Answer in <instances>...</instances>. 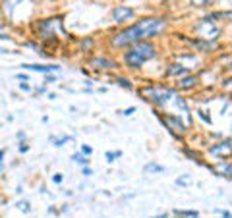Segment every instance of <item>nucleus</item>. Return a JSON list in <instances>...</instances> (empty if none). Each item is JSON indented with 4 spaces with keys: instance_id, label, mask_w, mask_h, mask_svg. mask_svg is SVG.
Listing matches in <instances>:
<instances>
[{
    "instance_id": "1",
    "label": "nucleus",
    "mask_w": 232,
    "mask_h": 218,
    "mask_svg": "<svg viewBox=\"0 0 232 218\" xmlns=\"http://www.w3.org/2000/svg\"><path fill=\"white\" fill-rule=\"evenodd\" d=\"M163 29H164V19L163 18H145L141 21H137V23H134L132 27L120 31L118 35H114L110 42L116 48H124L128 45H134L137 41H145V39L155 37Z\"/></svg>"
},
{
    "instance_id": "2",
    "label": "nucleus",
    "mask_w": 232,
    "mask_h": 218,
    "mask_svg": "<svg viewBox=\"0 0 232 218\" xmlns=\"http://www.w3.org/2000/svg\"><path fill=\"white\" fill-rule=\"evenodd\" d=\"M155 56V46L151 42H143V41H137L132 45V48L126 50L124 54V62L128 68H141L147 60Z\"/></svg>"
},
{
    "instance_id": "3",
    "label": "nucleus",
    "mask_w": 232,
    "mask_h": 218,
    "mask_svg": "<svg viewBox=\"0 0 232 218\" xmlns=\"http://www.w3.org/2000/svg\"><path fill=\"white\" fill-rule=\"evenodd\" d=\"M62 23V18H47V19H39L35 23V29H37V37H41L43 41H54L56 39V25Z\"/></svg>"
},
{
    "instance_id": "4",
    "label": "nucleus",
    "mask_w": 232,
    "mask_h": 218,
    "mask_svg": "<svg viewBox=\"0 0 232 218\" xmlns=\"http://www.w3.org/2000/svg\"><path fill=\"white\" fill-rule=\"evenodd\" d=\"M134 18V10L132 8H124V6H120V8H114L112 10V19L116 23H124V21H130Z\"/></svg>"
},
{
    "instance_id": "5",
    "label": "nucleus",
    "mask_w": 232,
    "mask_h": 218,
    "mask_svg": "<svg viewBox=\"0 0 232 218\" xmlns=\"http://www.w3.org/2000/svg\"><path fill=\"white\" fill-rule=\"evenodd\" d=\"M21 68L23 70H33V71H41V74H52V71H58L60 66H54V64H21Z\"/></svg>"
},
{
    "instance_id": "6",
    "label": "nucleus",
    "mask_w": 232,
    "mask_h": 218,
    "mask_svg": "<svg viewBox=\"0 0 232 218\" xmlns=\"http://www.w3.org/2000/svg\"><path fill=\"white\" fill-rule=\"evenodd\" d=\"M164 122H166V126H168L172 131L184 133V126H182V122H180V118H174V116H164Z\"/></svg>"
},
{
    "instance_id": "7",
    "label": "nucleus",
    "mask_w": 232,
    "mask_h": 218,
    "mask_svg": "<svg viewBox=\"0 0 232 218\" xmlns=\"http://www.w3.org/2000/svg\"><path fill=\"white\" fill-rule=\"evenodd\" d=\"M91 66H95V68H99V70H114L116 64H114V62H108L106 58H93V60H91Z\"/></svg>"
},
{
    "instance_id": "8",
    "label": "nucleus",
    "mask_w": 232,
    "mask_h": 218,
    "mask_svg": "<svg viewBox=\"0 0 232 218\" xmlns=\"http://www.w3.org/2000/svg\"><path fill=\"white\" fill-rule=\"evenodd\" d=\"M21 2V0H2V12H4V16L6 18H12V14H14V8Z\"/></svg>"
},
{
    "instance_id": "9",
    "label": "nucleus",
    "mask_w": 232,
    "mask_h": 218,
    "mask_svg": "<svg viewBox=\"0 0 232 218\" xmlns=\"http://www.w3.org/2000/svg\"><path fill=\"white\" fill-rule=\"evenodd\" d=\"M68 141H72V135H62V137H50V143H52L54 147H62V145H66Z\"/></svg>"
},
{
    "instance_id": "10",
    "label": "nucleus",
    "mask_w": 232,
    "mask_h": 218,
    "mask_svg": "<svg viewBox=\"0 0 232 218\" xmlns=\"http://www.w3.org/2000/svg\"><path fill=\"white\" fill-rule=\"evenodd\" d=\"M93 45H95V42H93V39H81L79 41V50H83V52H89V50L93 48Z\"/></svg>"
},
{
    "instance_id": "11",
    "label": "nucleus",
    "mask_w": 232,
    "mask_h": 218,
    "mask_svg": "<svg viewBox=\"0 0 232 218\" xmlns=\"http://www.w3.org/2000/svg\"><path fill=\"white\" fill-rule=\"evenodd\" d=\"M186 68L184 66H180V64H172L170 70H168V75H176V74H186Z\"/></svg>"
},
{
    "instance_id": "12",
    "label": "nucleus",
    "mask_w": 232,
    "mask_h": 218,
    "mask_svg": "<svg viewBox=\"0 0 232 218\" xmlns=\"http://www.w3.org/2000/svg\"><path fill=\"white\" fill-rule=\"evenodd\" d=\"M72 160L76 164H81V166H87V156L81 155V152H76V155H72Z\"/></svg>"
},
{
    "instance_id": "13",
    "label": "nucleus",
    "mask_w": 232,
    "mask_h": 218,
    "mask_svg": "<svg viewBox=\"0 0 232 218\" xmlns=\"http://www.w3.org/2000/svg\"><path fill=\"white\" fill-rule=\"evenodd\" d=\"M16 207H18L19 210H23V212H29V210H31V205H29V201H25V199L18 201V203H16Z\"/></svg>"
},
{
    "instance_id": "14",
    "label": "nucleus",
    "mask_w": 232,
    "mask_h": 218,
    "mask_svg": "<svg viewBox=\"0 0 232 218\" xmlns=\"http://www.w3.org/2000/svg\"><path fill=\"white\" fill-rule=\"evenodd\" d=\"M176 214H182L184 218H197V210H176Z\"/></svg>"
},
{
    "instance_id": "15",
    "label": "nucleus",
    "mask_w": 232,
    "mask_h": 218,
    "mask_svg": "<svg viewBox=\"0 0 232 218\" xmlns=\"http://www.w3.org/2000/svg\"><path fill=\"white\" fill-rule=\"evenodd\" d=\"M145 170H149V172H163L164 168L161 164H155V162H151V164H145Z\"/></svg>"
},
{
    "instance_id": "16",
    "label": "nucleus",
    "mask_w": 232,
    "mask_h": 218,
    "mask_svg": "<svg viewBox=\"0 0 232 218\" xmlns=\"http://www.w3.org/2000/svg\"><path fill=\"white\" fill-rule=\"evenodd\" d=\"M193 83H195V77H190V79H182V81H178V87L186 89V87H192Z\"/></svg>"
},
{
    "instance_id": "17",
    "label": "nucleus",
    "mask_w": 232,
    "mask_h": 218,
    "mask_svg": "<svg viewBox=\"0 0 232 218\" xmlns=\"http://www.w3.org/2000/svg\"><path fill=\"white\" fill-rule=\"evenodd\" d=\"M120 155H122V151H108V152H106V160H108V162H112L114 158H118Z\"/></svg>"
},
{
    "instance_id": "18",
    "label": "nucleus",
    "mask_w": 232,
    "mask_h": 218,
    "mask_svg": "<svg viewBox=\"0 0 232 218\" xmlns=\"http://www.w3.org/2000/svg\"><path fill=\"white\" fill-rule=\"evenodd\" d=\"M116 83L126 87V89H132V81H128V79H124V77H116Z\"/></svg>"
},
{
    "instance_id": "19",
    "label": "nucleus",
    "mask_w": 232,
    "mask_h": 218,
    "mask_svg": "<svg viewBox=\"0 0 232 218\" xmlns=\"http://www.w3.org/2000/svg\"><path fill=\"white\" fill-rule=\"evenodd\" d=\"M91 152H93V147H91V145H81V155L89 156Z\"/></svg>"
},
{
    "instance_id": "20",
    "label": "nucleus",
    "mask_w": 232,
    "mask_h": 218,
    "mask_svg": "<svg viewBox=\"0 0 232 218\" xmlns=\"http://www.w3.org/2000/svg\"><path fill=\"white\" fill-rule=\"evenodd\" d=\"M19 91L29 93V91H31V87H29V83H27V81H19Z\"/></svg>"
},
{
    "instance_id": "21",
    "label": "nucleus",
    "mask_w": 232,
    "mask_h": 218,
    "mask_svg": "<svg viewBox=\"0 0 232 218\" xmlns=\"http://www.w3.org/2000/svg\"><path fill=\"white\" fill-rule=\"evenodd\" d=\"M16 79H18V81H29L31 77H29L27 74H18V75H16Z\"/></svg>"
},
{
    "instance_id": "22",
    "label": "nucleus",
    "mask_w": 232,
    "mask_h": 218,
    "mask_svg": "<svg viewBox=\"0 0 232 218\" xmlns=\"http://www.w3.org/2000/svg\"><path fill=\"white\" fill-rule=\"evenodd\" d=\"M27 151H29V145H25V143H19V155H25Z\"/></svg>"
},
{
    "instance_id": "23",
    "label": "nucleus",
    "mask_w": 232,
    "mask_h": 218,
    "mask_svg": "<svg viewBox=\"0 0 232 218\" xmlns=\"http://www.w3.org/2000/svg\"><path fill=\"white\" fill-rule=\"evenodd\" d=\"M81 174H83V176H91L93 170L89 168V166H81Z\"/></svg>"
},
{
    "instance_id": "24",
    "label": "nucleus",
    "mask_w": 232,
    "mask_h": 218,
    "mask_svg": "<svg viewBox=\"0 0 232 218\" xmlns=\"http://www.w3.org/2000/svg\"><path fill=\"white\" fill-rule=\"evenodd\" d=\"M52 181H54V184H62V174H54Z\"/></svg>"
},
{
    "instance_id": "25",
    "label": "nucleus",
    "mask_w": 232,
    "mask_h": 218,
    "mask_svg": "<svg viewBox=\"0 0 232 218\" xmlns=\"http://www.w3.org/2000/svg\"><path fill=\"white\" fill-rule=\"evenodd\" d=\"M45 81H47V83H52V81H56V77H54V74H47V77H45Z\"/></svg>"
},
{
    "instance_id": "26",
    "label": "nucleus",
    "mask_w": 232,
    "mask_h": 218,
    "mask_svg": "<svg viewBox=\"0 0 232 218\" xmlns=\"http://www.w3.org/2000/svg\"><path fill=\"white\" fill-rule=\"evenodd\" d=\"M18 141L19 143H25V133L23 131H18Z\"/></svg>"
},
{
    "instance_id": "27",
    "label": "nucleus",
    "mask_w": 232,
    "mask_h": 218,
    "mask_svg": "<svg viewBox=\"0 0 232 218\" xmlns=\"http://www.w3.org/2000/svg\"><path fill=\"white\" fill-rule=\"evenodd\" d=\"M45 93H47V87H45V85L37 87V95H45Z\"/></svg>"
},
{
    "instance_id": "28",
    "label": "nucleus",
    "mask_w": 232,
    "mask_h": 218,
    "mask_svg": "<svg viewBox=\"0 0 232 218\" xmlns=\"http://www.w3.org/2000/svg\"><path fill=\"white\" fill-rule=\"evenodd\" d=\"M176 185H180V187H186V180H184V178L176 180Z\"/></svg>"
},
{
    "instance_id": "29",
    "label": "nucleus",
    "mask_w": 232,
    "mask_h": 218,
    "mask_svg": "<svg viewBox=\"0 0 232 218\" xmlns=\"http://www.w3.org/2000/svg\"><path fill=\"white\" fill-rule=\"evenodd\" d=\"M0 39H4V41H10V35H6V33H2V29H0Z\"/></svg>"
},
{
    "instance_id": "30",
    "label": "nucleus",
    "mask_w": 232,
    "mask_h": 218,
    "mask_svg": "<svg viewBox=\"0 0 232 218\" xmlns=\"http://www.w3.org/2000/svg\"><path fill=\"white\" fill-rule=\"evenodd\" d=\"M221 214H222V218H232V214L228 212V210H222V212H221Z\"/></svg>"
},
{
    "instance_id": "31",
    "label": "nucleus",
    "mask_w": 232,
    "mask_h": 218,
    "mask_svg": "<svg viewBox=\"0 0 232 218\" xmlns=\"http://www.w3.org/2000/svg\"><path fill=\"white\" fill-rule=\"evenodd\" d=\"M134 112H135V108H128V110H126L124 114H126V116H130V114H134Z\"/></svg>"
},
{
    "instance_id": "32",
    "label": "nucleus",
    "mask_w": 232,
    "mask_h": 218,
    "mask_svg": "<svg viewBox=\"0 0 232 218\" xmlns=\"http://www.w3.org/2000/svg\"><path fill=\"white\" fill-rule=\"evenodd\" d=\"M4 155H6V152H4V149H0V162L4 160Z\"/></svg>"
},
{
    "instance_id": "33",
    "label": "nucleus",
    "mask_w": 232,
    "mask_h": 218,
    "mask_svg": "<svg viewBox=\"0 0 232 218\" xmlns=\"http://www.w3.org/2000/svg\"><path fill=\"white\" fill-rule=\"evenodd\" d=\"M155 218H166V214H163V216H155Z\"/></svg>"
},
{
    "instance_id": "34",
    "label": "nucleus",
    "mask_w": 232,
    "mask_h": 218,
    "mask_svg": "<svg viewBox=\"0 0 232 218\" xmlns=\"http://www.w3.org/2000/svg\"><path fill=\"white\" fill-rule=\"evenodd\" d=\"M4 203H6V201H2V197H0V205H4Z\"/></svg>"
}]
</instances>
